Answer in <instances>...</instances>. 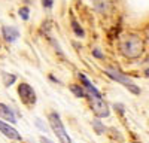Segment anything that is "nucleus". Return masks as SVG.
<instances>
[{"label": "nucleus", "instance_id": "nucleus-1", "mask_svg": "<svg viewBox=\"0 0 149 143\" xmlns=\"http://www.w3.org/2000/svg\"><path fill=\"white\" fill-rule=\"evenodd\" d=\"M145 43L137 34H128L119 43V51L125 58H139L143 54Z\"/></svg>", "mask_w": 149, "mask_h": 143}, {"label": "nucleus", "instance_id": "nucleus-2", "mask_svg": "<svg viewBox=\"0 0 149 143\" xmlns=\"http://www.w3.org/2000/svg\"><path fill=\"white\" fill-rule=\"evenodd\" d=\"M104 73H106L110 79H113L115 82L124 85L130 92H133L134 95H139V94H140V88L136 85V83H134L130 78H127L124 73H121L119 70H116V69H113V67H106V69H104Z\"/></svg>", "mask_w": 149, "mask_h": 143}, {"label": "nucleus", "instance_id": "nucleus-3", "mask_svg": "<svg viewBox=\"0 0 149 143\" xmlns=\"http://www.w3.org/2000/svg\"><path fill=\"white\" fill-rule=\"evenodd\" d=\"M48 121H49V125H51L54 134L57 136V139L61 142V143H72V139L70 136L67 134V131L63 125V122H61V118L57 112H51L48 115Z\"/></svg>", "mask_w": 149, "mask_h": 143}, {"label": "nucleus", "instance_id": "nucleus-4", "mask_svg": "<svg viewBox=\"0 0 149 143\" xmlns=\"http://www.w3.org/2000/svg\"><path fill=\"white\" fill-rule=\"evenodd\" d=\"M88 99H90V107H91V110L94 112L95 116H98V118H107L109 116V113H110L109 106L102 97L90 95Z\"/></svg>", "mask_w": 149, "mask_h": 143}, {"label": "nucleus", "instance_id": "nucleus-5", "mask_svg": "<svg viewBox=\"0 0 149 143\" xmlns=\"http://www.w3.org/2000/svg\"><path fill=\"white\" fill-rule=\"evenodd\" d=\"M18 95H19L21 101L26 104L29 109L36 104V92H34L33 87H30L29 83L22 82L21 85L18 87Z\"/></svg>", "mask_w": 149, "mask_h": 143}, {"label": "nucleus", "instance_id": "nucleus-6", "mask_svg": "<svg viewBox=\"0 0 149 143\" xmlns=\"http://www.w3.org/2000/svg\"><path fill=\"white\" fill-rule=\"evenodd\" d=\"M0 133H2L3 136H6L9 140H17V142L22 140L21 134L18 133V131L12 125H9V122H5V121H2V119H0Z\"/></svg>", "mask_w": 149, "mask_h": 143}, {"label": "nucleus", "instance_id": "nucleus-7", "mask_svg": "<svg viewBox=\"0 0 149 143\" xmlns=\"http://www.w3.org/2000/svg\"><path fill=\"white\" fill-rule=\"evenodd\" d=\"M2 31H3V37H5V40L9 42V43L15 42V40L19 37V31H18V28H15V27L5 26Z\"/></svg>", "mask_w": 149, "mask_h": 143}, {"label": "nucleus", "instance_id": "nucleus-8", "mask_svg": "<svg viewBox=\"0 0 149 143\" xmlns=\"http://www.w3.org/2000/svg\"><path fill=\"white\" fill-rule=\"evenodd\" d=\"M79 79H81V82H82V85H84V88L86 90V92H88L90 95H95V97H102V94L98 92V90L93 85V83L86 79V76L84 75V73H79Z\"/></svg>", "mask_w": 149, "mask_h": 143}, {"label": "nucleus", "instance_id": "nucleus-9", "mask_svg": "<svg viewBox=\"0 0 149 143\" xmlns=\"http://www.w3.org/2000/svg\"><path fill=\"white\" fill-rule=\"evenodd\" d=\"M0 119H5V121L10 122V124H15L17 122V118L14 115V112H12L9 107L3 103H0Z\"/></svg>", "mask_w": 149, "mask_h": 143}, {"label": "nucleus", "instance_id": "nucleus-10", "mask_svg": "<svg viewBox=\"0 0 149 143\" xmlns=\"http://www.w3.org/2000/svg\"><path fill=\"white\" fill-rule=\"evenodd\" d=\"M70 91L76 95V97H81V99L90 97V94L86 92V90L84 87H79V85H70Z\"/></svg>", "mask_w": 149, "mask_h": 143}, {"label": "nucleus", "instance_id": "nucleus-11", "mask_svg": "<svg viewBox=\"0 0 149 143\" xmlns=\"http://www.w3.org/2000/svg\"><path fill=\"white\" fill-rule=\"evenodd\" d=\"M15 81H17V76L15 75H12V73L10 75L9 73H3V83H5L6 87H10Z\"/></svg>", "mask_w": 149, "mask_h": 143}, {"label": "nucleus", "instance_id": "nucleus-12", "mask_svg": "<svg viewBox=\"0 0 149 143\" xmlns=\"http://www.w3.org/2000/svg\"><path fill=\"white\" fill-rule=\"evenodd\" d=\"M72 28H73L74 34L79 36V37H82V36L85 34V33H84V28H82V27H81V26H79V24H78L76 21H74V19L72 21Z\"/></svg>", "mask_w": 149, "mask_h": 143}, {"label": "nucleus", "instance_id": "nucleus-13", "mask_svg": "<svg viewBox=\"0 0 149 143\" xmlns=\"http://www.w3.org/2000/svg\"><path fill=\"white\" fill-rule=\"evenodd\" d=\"M93 127H95V131H97L98 134H103L104 131H106V127L100 121H98V119H94V121H93Z\"/></svg>", "mask_w": 149, "mask_h": 143}, {"label": "nucleus", "instance_id": "nucleus-14", "mask_svg": "<svg viewBox=\"0 0 149 143\" xmlns=\"http://www.w3.org/2000/svg\"><path fill=\"white\" fill-rule=\"evenodd\" d=\"M18 14H19V17H21L24 21H27V19H29V14H30V10H29V8H21V9L18 10Z\"/></svg>", "mask_w": 149, "mask_h": 143}, {"label": "nucleus", "instance_id": "nucleus-15", "mask_svg": "<svg viewBox=\"0 0 149 143\" xmlns=\"http://www.w3.org/2000/svg\"><path fill=\"white\" fill-rule=\"evenodd\" d=\"M93 55L95 57V58H103L104 55H103V52L100 51V49H98V48H94V49H93Z\"/></svg>", "mask_w": 149, "mask_h": 143}, {"label": "nucleus", "instance_id": "nucleus-16", "mask_svg": "<svg viewBox=\"0 0 149 143\" xmlns=\"http://www.w3.org/2000/svg\"><path fill=\"white\" fill-rule=\"evenodd\" d=\"M52 3H54V0H42L43 8H51V6H52Z\"/></svg>", "mask_w": 149, "mask_h": 143}, {"label": "nucleus", "instance_id": "nucleus-17", "mask_svg": "<svg viewBox=\"0 0 149 143\" xmlns=\"http://www.w3.org/2000/svg\"><path fill=\"white\" fill-rule=\"evenodd\" d=\"M115 110H119L121 113H124V110H125V109H124V106H122V104L116 103V104H115Z\"/></svg>", "mask_w": 149, "mask_h": 143}, {"label": "nucleus", "instance_id": "nucleus-18", "mask_svg": "<svg viewBox=\"0 0 149 143\" xmlns=\"http://www.w3.org/2000/svg\"><path fill=\"white\" fill-rule=\"evenodd\" d=\"M40 142H42V143H52V142H51V140H49L48 137H43V136L40 137Z\"/></svg>", "mask_w": 149, "mask_h": 143}, {"label": "nucleus", "instance_id": "nucleus-19", "mask_svg": "<svg viewBox=\"0 0 149 143\" xmlns=\"http://www.w3.org/2000/svg\"><path fill=\"white\" fill-rule=\"evenodd\" d=\"M146 36H148V40H149V27L146 28Z\"/></svg>", "mask_w": 149, "mask_h": 143}, {"label": "nucleus", "instance_id": "nucleus-20", "mask_svg": "<svg viewBox=\"0 0 149 143\" xmlns=\"http://www.w3.org/2000/svg\"><path fill=\"white\" fill-rule=\"evenodd\" d=\"M134 143H139V142H134Z\"/></svg>", "mask_w": 149, "mask_h": 143}]
</instances>
